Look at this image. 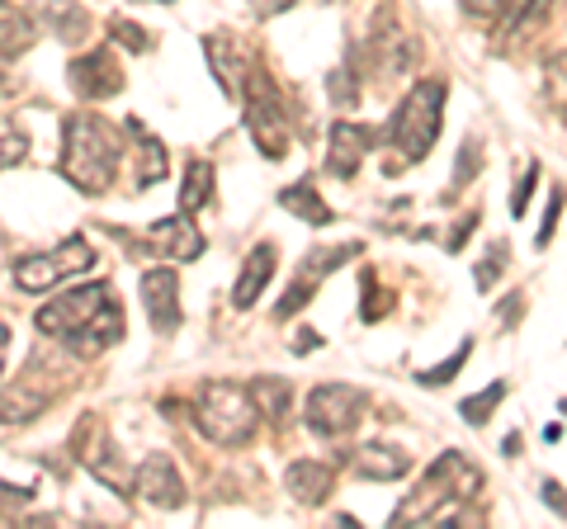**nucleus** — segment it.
<instances>
[{
	"mask_svg": "<svg viewBox=\"0 0 567 529\" xmlns=\"http://www.w3.org/2000/svg\"><path fill=\"white\" fill-rule=\"evenodd\" d=\"M350 256H360V241H346V246H331V251H308V260H303V270H298V279H293V289L279 298V308H275V317H293V312H303L308 303H312V289H317V279H327L336 264L341 260H350Z\"/></svg>",
	"mask_w": 567,
	"mask_h": 529,
	"instance_id": "13",
	"label": "nucleus"
},
{
	"mask_svg": "<svg viewBox=\"0 0 567 529\" xmlns=\"http://www.w3.org/2000/svg\"><path fill=\"white\" fill-rule=\"evenodd\" d=\"M194 421H199V435L213 439V445H246L260 431V407L251 397V387H241L233 378H213L199 387L194 397Z\"/></svg>",
	"mask_w": 567,
	"mask_h": 529,
	"instance_id": "4",
	"label": "nucleus"
},
{
	"mask_svg": "<svg viewBox=\"0 0 567 529\" xmlns=\"http://www.w3.org/2000/svg\"><path fill=\"white\" fill-rule=\"evenodd\" d=\"M535 185H539V166H529V170H525V180L516 185V199H511V218H520V214H525L529 189H535Z\"/></svg>",
	"mask_w": 567,
	"mask_h": 529,
	"instance_id": "36",
	"label": "nucleus"
},
{
	"mask_svg": "<svg viewBox=\"0 0 567 529\" xmlns=\"http://www.w3.org/2000/svg\"><path fill=\"white\" fill-rule=\"evenodd\" d=\"M279 208H284V214H293L298 222H312V227L331 222V208L322 204V194H317L312 180H298L289 189H279Z\"/></svg>",
	"mask_w": 567,
	"mask_h": 529,
	"instance_id": "23",
	"label": "nucleus"
},
{
	"mask_svg": "<svg viewBox=\"0 0 567 529\" xmlns=\"http://www.w3.org/2000/svg\"><path fill=\"white\" fill-rule=\"evenodd\" d=\"M204 52H208V72H213V81H218V91L237 100V91H241V72H246V58H241V48L233 43V33H208V39H204Z\"/></svg>",
	"mask_w": 567,
	"mask_h": 529,
	"instance_id": "20",
	"label": "nucleus"
},
{
	"mask_svg": "<svg viewBox=\"0 0 567 529\" xmlns=\"http://www.w3.org/2000/svg\"><path fill=\"white\" fill-rule=\"evenodd\" d=\"M213 199V166L208 162H189L185 166V185H181V214H194Z\"/></svg>",
	"mask_w": 567,
	"mask_h": 529,
	"instance_id": "27",
	"label": "nucleus"
},
{
	"mask_svg": "<svg viewBox=\"0 0 567 529\" xmlns=\"http://www.w3.org/2000/svg\"><path fill=\"white\" fill-rule=\"evenodd\" d=\"M24 152H29L24 128H20V123H14L10 114H0V170L14 166V162H24Z\"/></svg>",
	"mask_w": 567,
	"mask_h": 529,
	"instance_id": "29",
	"label": "nucleus"
},
{
	"mask_svg": "<svg viewBox=\"0 0 567 529\" xmlns=\"http://www.w3.org/2000/svg\"><path fill=\"white\" fill-rule=\"evenodd\" d=\"M502 270H506V241H496L492 251L483 256V264H477V270H473V284L487 293V289L496 284V274H502Z\"/></svg>",
	"mask_w": 567,
	"mask_h": 529,
	"instance_id": "33",
	"label": "nucleus"
},
{
	"mask_svg": "<svg viewBox=\"0 0 567 529\" xmlns=\"http://www.w3.org/2000/svg\"><path fill=\"white\" fill-rule=\"evenodd\" d=\"M312 345H317V331H298V341H293V350H298V355H308Z\"/></svg>",
	"mask_w": 567,
	"mask_h": 529,
	"instance_id": "41",
	"label": "nucleus"
},
{
	"mask_svg": "<svg viewBox=\"0 0 567 529\" xmlns=\"http://www.w3.org/2000/svg\"><path fill=\"white\" fill-rule=\"evenodd\" d=\"M52 393H58V378H52V369H43V360H33L20 378L0 387V426H24V421L43 416Z\"/></svg>",
	"mask_w": 567,
	"mask_h": 529,
	"instance_id": "10",
	"label": "nucleus"
},
{
	"mask_svg": "<svg viewBox=\"0 0 567 529\" xmlns=\"http://www.w3.org/2000/svg\"><path fill=\"white\" fill-rule=\"evenodd\" d=\"M548 10H554V0H525V10L516 14V29H535Z\"/></svg>",
	"mask_w": 567,
	"mask_h": 529,
	"instance_id": "37",
	"label": "nucleus"
},
{
	"mask_svg": "<svg viewBox=\"0 0 567 529\" xmlns=\"http://www.w3.org/2000/svg\"><path fill=\"white\" fill-rule=\"evenodd\" d=\"M62 180L76 185L81 194H104L118 170V137L95 114H66L62 123Z\"/></svg>",
	"mask_w": 567,
	"mask_h": 529,
	"instance_id": "3",
	"label": "nucleus"
},
{
	"mask_svg": "<svg viewBox=\"0 0 567 529\" xmlns=\"http://www.w3.org/2000/svg\"><path fill=\"white\" fill-rule=\"evenodd\" d=\"M440 123H445V81H416L393 114V166H416L435 147Z\"/></svg>",
	"mask_w": 567,
	"mask_h": 529,
	"instance_id": "5",
	"label": "nucleus"
},
{
	"mask_svg": "<svg viewBox=\"0 0 567 529\" xmlns=\"http://www.w3.org/2000/svg\"><path fill=\"white\" fill-rule=\"evenodd\" d=\"M39 331L52 341L71 345L81 360L104 355L110 345L123 341V312L110 284H85L39 308Z\"/></svg>",
	"mask_w": 567,
	"mask_h": 529,
	"instance_id": "1",
	"label": "nucleus"
},
{
	"mask_svg": "<svg viewBox=\"0 0 567 529\" xmlns=\"http://www.w3.org/2000/svg\"><path fill=\"white\" fill-rule=\"evenodd\" d=\"M558 214H563V189H554V199H548V214H544V227H539L535 246H548V241H554V232H558Z\"/></svg>",
	"mask_w": 567,
	"mask_h": 529,
	"instance_id": "35",
	"label": "nucleus"
},
{
	"mask_svg": "<svg viewBox=\"0 0 567 529\" xmlns=\"http://www.w3.org/2000/svg\"><path fill=\"white\" fill-rule=\"evenodd\" d=\"M364 152H369V133L354 128V123H331L327 133V170L350 180L354 170L364 166Z\"/></svg>",
	"mask_w": 567,
	"mask_h": 529,
	"instance_id": "18",
	"label": "nucleus"
},
{
	"mask_svg": "<svg viewBox=\"0 0 567 529\" xmlns=\"http://www.w3.org/2000/svg\"><path fill=\"white\" fill-rule=\"evenodd\" d=\"M43 24L62 43H81L91 33V14H85L81 0H43Z\"/></svg>",
	"mask_w": 567,
	"mask_h": 529,
	"instance_id": "22",
	"label": "nucleus"
},
{
	"mask_svg": "<svg viewBox=\"0 0 567 529\" xmlns=\"http://www.w3.org/2000/svg\"><path fill=\"white\" fill-rule=\"evenodd\" d=\"M464 14H468V20H477V24L496 29L506 14H516V0H464Z\"/></svg>",
	"mask_w": 567,
	"mask_h": 529,
	"instance_id": "31",
	"label": "nucleus"
},
{
	"mask_svg": "<svg viewBox=\"0 0 567 529\" xmlns=\"http://www.w3.org/2000/svg\"><path fill=\"white\" fill-rule=\"evenodd\" d=\"M91 264H95L91 241H85V237H66L62 246H52V251L29 256V260L14 264V284H20L24 293H48V289H58L62 279L85 274Z\"/></svg>",
	"mask_w": 567,
	"mask_h": 529,
	"instance_id": "7",
	"label": "nucleus"
},
{
	"mask_svg": "<svg viewBox=\"0 0 567 529\" xmlns=\"http://www.w3.org/2000/svg\"><path fill=\"white\" fill-rule=\"evenodd\" d=\"M241 100H246V133H251V143L260 147V156H270V162H279L284 152H289V123H284V95L275 91L270 72H260V66H251V72H241Z\"/></svg>",
	"mask_w": 567,
	"mask_h": 529,
	"instance_id": "6",
	"label": "nucleus"
},
{
	"mask_svg": "<svg viewBox=\"0 0 567 529\" xmlns=\"http://www.w3.org/2000/svg\"><path fill=\"white\" fill-rule=\"evenodd\" d=\"M369 52H374L379 72H406V66L416 62V43L402 33V24L393 20V10H379L374 20V33H369Z\"/></svg>",
	"mask_w": 567,
	"mask_h": 529,
	"instance_id": "16",
	"label": "nucleus"
},
{
	"mask_svg": "<svg viewBox=\"0 0 567 529\" xmlns=\"http://www.w3.org/2000/svg\"><path fill=\"white\" fill-rule=\"evenodd\" d=\"M6 350H10V341H6V326H0V374H6Z\"/></svg>",
	"mask_w": 567,
	"mask_h": 529,
	"instance_id": "43",
	"label": "nucleus"
},
{
	"mask_svg": "<svg viewBox=\"0 0 567 529\" xmlns=\"http://www.w3.org/2000/svg\"><path fill=\"white\" fill-rule=\"evenodd\" d=\"M544 501H548V506H554L558 516H563V491H558V483H544Z\"/></svg>",
	"mask_w": 567,
	"mask_h": 529,
	"instance_id": "40",
	"label": "nucleus"
},
{
	"mask_svg": "<svg viewBox=\"0 0 567 529\" xmlns=\"http://www.w3.org/2000/svg\"><path fill=\"white\" fill-rule=\"evenodd\" d=\"M477 166H483V143H473V137H468V143L458 147V166H454V180H450V199L468 189V175H477Z\"/></svg>",
	"mask_w": 567,
	"mask_h": 529,
	"instance_id": "30",
	"label": "nucleus"
},
{
	"mask_svg": "<svg viewBox=\"0 0 567 529\" xmlns=\"http://www.w3.org/2000/svg\"><path fill=\"white\" fill-rule=\"evenodd\" d=\"M6 91H10V81H6V76H0V95H6Z\"/></svg>",
	"mask_w": 567,
	"mask_h": 529,
	"instance_id": "44",
	"label": "nucleus"
},
{
	"mask_svg": "<svg viewBox=\"0 0 567 529\" xmlns=\"http://www.w3.org/2000/svg\"><path fill=\"white\" fill-rule=\"evenodd\" d=\"M383 312H388V293L374 289V293H369V303H364V322H379Z\"/></svg>",
	"mask_w": 567,
	"mask_h": 529,
	"instance_id": "39",
	"label": "nucleus"
},
{
	"mask_svg": "<svg viewBox=\"0 0 567 529\" xmlns=\"http://www.w3.org/2000/svg\"><path fill=\"white\" fill-rule=\"evenodd\" d=\"M118 241H128V237L118 232ZM137 246H152L162 260H199L204 256V232H199V222H189V214H175V218L152 222L147 241H137Z\"/></svg>",
	"mask_w": 567,
	"mask_h": 529,
	"instance_id": "14",
	"label": "nucleus"
},
{
	"mask_svg": "<svg viewBox=\"0 0 567 529\" xmlns=\"http://www.w3.org/2000/svg\"><path fill=\"white\" fill-rule=\"evenodd\" d=\"M246 387H251V397H256L260 416H270V421H289V407H293V387L284 383V378H275V374H260V378H251Z\"/></svg>",
	"mask_w": 567,
	"mask_h": 529,
	"instance_id": "24",
	"label": "nucleus"
},
{
	"mask_svg": "<svg viewBox=\"0 0 567 529\" xmlns=\"http://www.w3.org/2000/svg\"><path fill=\"white\" fill-rule=\"evenodd\" d=\"M336 487V473L317 458H298V464L284 468V491L298 501V506H322Z\"/></svg>",
	"mask_w": 567,
	"mask_h": 529,
	"instance_id": "17",
	"label": "nucleus"
},
{
	"mask_svg": "<svg viewBox=\"0 0 567 529\" xmlns=\"http://www.w3.org/2000/svg\"><path fill=\"white\" fill-rule=\"evenodd\" d=\"M331 95H336V104H350L354 85H350V76H346V72H331Z\"/></svg>",
	"mask_w": 567,
	"mask_h": 529,
	"instance_id": "38",
	"label": "nucleus"
},
{
	"mask_svg": "<svg viewBox=\"0 0 567 529\" xmlns=\"http://www.w3.org/2000/svg\"><path fill=\"white\" fill-rule=\"evenodd\" d=\"M275 279V246L270 241H260L251 256H246V264H241V274H237V289H233V303L246 312L256 303V298L265 293V284Z\"/></svg>",
	"mask_w": 567,
	"mask_h": 529,
	"instance_id": "21",
	"label": "nucleus"
},
{
	"mask_svg": "<svg viewBox=\"0 0 567 529\" xmlns=\"http://www.w3.org/2000/svg\"><path fill=\"white\" fill-rule=\"evenodd\" d=\"M502 397H506V383L496 378V383H487L477 397H464V407H458V412H464L468 426H487L492 412H496V402H502Z\"/></svg>",
	"mask_w": 567,
	"mask_h": 529,
	"instance_id": "28",
	"label": "nucleus"
},
{
	"mask_svg": "<svg viewBox=\"0 0 567 529\" xmlns=\"http://www.w3.org/2000/svg\"><path fill=\"white\" fill-rule=\"evenodd\" d=\"M0 6H10V0H0Z\"/></svg>",
	"mask_w": 567,
	"mask_h": 529,
	"instance_id": "45",
	"label": "nucleus"
},
{
	"mask_svg": "<svg viewBox=\"0 0 567 529\" xmlns=\"http://www.w3.org/2000/svg\"><path fill=\"white\" fill-rule=\"evenodd\" d=\"M33 39H39V24L29 20V14H6L0 20V58H20V52L33 48Z\"/></svg>",
	"mask_w": 567,
	"mask_h": 529,
	"instance_id": "26",
	"label": "nucleus"
},
{
	"mask_svg": "<svg viewBox=\"0 0 567 529\" xmlns=\"http://www.w3.org/2000/svg\"><path fill=\"white\" fill-rule=\"evenodd\" d=\"M406 468H412V454L398 449V445H360L354 449V473H360L364 483H398L406 478Z\"/></svg>",
	"mask_w": 567,
	"mask_h": 529,
	"instance_id": "19",
	"label": "nucleus"
},
{
	"mask_svg": "<svg viewBox=\"0 0 567 529\" xmlns=\"http://www.w3.org/2000/svg\"><path fill=\"white\" fill-rule=\"evenodd\" d=\"M468 350H473V345L464 341V345H458V350H454V355H450L445 364H435V369H425V374H416V383H421V387H445V383H450V378L458 374V369H464Z\"/></svg>",
	"mask_w": 567,
	"mask_h": 529,
	"instance_id": "32",
	"label": "nucleus"
},
{
	"mask_svg": "<svg viewBox=\"0 0 567 529\" xmlns=\"http://www.w3.org/2000/svg\"><path fill=\"white\" fill-rule=\"evenodd\" d=\"M133 491L156 510H181L185 506V478L171 464V454H147L142 468L133 473Z\"/></svg>",
	"mask_w": 567,
	"mask_h": 529,
	"instance_id": "11",
	"label": "nucleus"
},
{
	"mask_svg": "<svg viewBox=\"0 0 567 529\" xmlns=\"http://www.w3.org/2000/svg\"><path fill=\"white\" fill-rule=\"evenodd\" d=\"M128 133L137 137V156H142L137 185H142V189H147V185H156V180H162V175L171 170V166H166V147H162V143H156V137H152L147 128H142V123H128Z\"/></svg>",
	"mask_w": 567,
	"mask_h": 529,
	"instance_id": "25",
	"label": "nucleus"
},
{
	"mask_svg": "<svg viewBox=\"0 0 567 529\" xmlns=\"http://www.w3.org/2000/svg\"><path fill=\"white\" fill-rule=\"evenodd\" d=\"M142 308L156 336H171L181 326V279L171 270H147L142 274Z\"/></svg>",
	"mask_w": 567,
	"mask_h": 529,
	"instance_id": "15",
	"label": "nucleus"
},
{
	"mask_svg": "<svg viewBox=\"0 0 567 529\" xmlns=\"http://www.w3.org/2000/svg\"><path fill=\"white\" fill-rule=\"evenodd\" d=\"M364 407H369V397L360 393V387H350V383H322V387H312V393H308L303 416H308V431L312 435L341 439V435H350L364 421Z\"/></svg>",
	"mask_w": 567,
	"mask_h": 529,
	"instance_id": "8",
	"label": "nucleus"
},
{
	"mask_svg": "<svg viewBox=\"0 0 567 529\" xmlns=\"http://www.w3.org/2000/svg\"><path fill=\"white\" fill-rule=\"evenodd\" d=\"M110 33H114V43L133 48V52H147L152 48V33L142 29V24H133V20H110Z\"/></svg>",
	"mask_w": 567,
	"mask_h": 529,
	"instance_id": "34",
	"label": "nucleus"
},
{
	"mask_svg": "<svg viewBox=\"0 0 567 529\" xmlns=\"http://www.w3.org/2000/svg\"><path fill=\"white\" fill-rule=\"evenodd\" d=\"M284 6H293V0H256L260 14H275V10H284Z\"/></svg>",
	"mask_w": 567,
	"mask_h": 529,
	"instance_id": "42",
	"label": "nucleus"
},
{
	"mask_svg": "<svg viewBox=\"0 0 567 529\" xmlns=\"http://www.w3.org/2000/svg\"><path fill=\"white\" fill-rule=\"evenodd\" d=\"M71 449H76V458L95 473L100 483H110L118 497H133V473H128V464H123V454L110 439V431H104V421L81 416L76 435H71Z\"/></svg>",
	"mask_w": 567,
	"mask_h": 529,
	"instance_id": "9",
	"label": "nucleus"
},
{
	"mask_svg": "<svg viewBox=\"0 0 567 529\" xmlns=\"http://www.w3.org/2000/svg\"><path fill=\"white\" fill-rule=\"evenodd\" d=\"M477 483H483V473H477L473 458H464L458 449H445L431 468L421 473V483L398 501L393 520H398V525H435V520H454V510L473 497Z\"/></svg>",
	"mask_w": 567,
	"mask_h": 529,
	"instance_id": "2",
	"label": "nucleus"
},
{
	"mask_svg": "<svg viewBox=\"0 0 567 529\" xmlns=\"http://www.w3.org/2000/svg\"><path fill=\"white\" fill-rule=\"evenodd\" d=\"M66 81L81 100H110L123 91V66L110 48H95V52H81V58L71 62Z\"/></svg>",
	"mask_w": 567,
	"mask_h": 529,
	"instance_id": "12",
	"label": "nucleus"
}]
</instances>
